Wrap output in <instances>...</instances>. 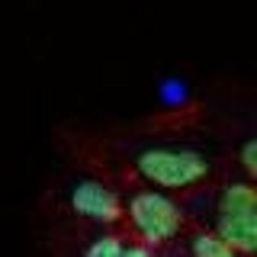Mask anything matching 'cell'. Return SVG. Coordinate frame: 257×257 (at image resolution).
I'll use <instances>...</instances> for the list:
<instances>
[{
    "mask_svg": "<svg viewBox=\"0 0 257 257\" xmlns=\"http://www.w3.org/2000/svg\"><path fill=\"white\" fill-rule=\"evenodd\" d=\"M190 222L222 235L241 257L257 254V183L225 171L219 180L183 196Z\"/></svg>",
    "mask_w": 257,
    "mask_h": 257,
    "instance_id": "obj_1",
    "label": "cell"
},
{
    "mask_svg": "<svg viewBox=\"0 0 257 257\" xmlns=\"http://www.w3.org/2000/svg\"><path fill=\"white\" fill-rule=\"evenodd\" d=\"M158 103L171 112H187L190 109V90H187V80L180 77H164L158 84Z\"/></svg>",
    "mask_w": 257,
    "mask_h": 257,
    "instance_id": "obj_6",
    "label": "cell"
},
{
    "mask_svg": "<svg viewBox=\"0 0 257 257\" xmlns=\"http://www.w3.org/2000/svg\"><path fill=\"white\" fill-rule=\"evenodd\" d=\"M122 199H125L122 228L132 238H139L142 244H148L155 254H171L180 235L190 228L183 196L128 180V187L122 190Z\"/></svg>",
    "mask_w": 257,
    "mask_h": 257,
    "instance_id": "obj_3",
    "label": "cell"
},
{
    "mask_svg": "<svg viewBox=\"0 0 257 257\" xmlns=\"http://www.w3.org/2000/svg\"><path fill=\"white\" fill-rule=\"evenodd\" d=\"M235 167H238L241 177H247V180L257 183V132L238 142V148H235Z\"/></svg>",
    "mask_w": 257,
    "mask_h": 257,
    "instance_id": "obj_7",
    "label": "cell"
},
{
    "mask_svg": "<svg viewBox=\"0 0 257 257\" xmlns=\"http://www.w3.org/2000/svg\"><path fill=\"white\" fill-rule=\"evenodd\" d=\"M174 254H190V257H238L235 247H231L222 235H215L212 228L196 225V222H190V228L180 235Z\"/></svg>",
    "mask_w": 257,
    "mask_h": 257,
    "instance_id": "obj_5",
    "label": "cell"
},
{
    "mask_svg": "<svg viewBox=\"0 0 257 257\" xmlns=\"http://www.w3.org/2000/svg\"><path fill=\"white\" fill-rule=\"evenodd\" d=\"M64 206L74 219H84L90 225H122V190L103 177H77L68 187Z\"/></svg>",
    "mask_w": 257,
    "mask_h": 257,
    "instance_id": "obj_4",
    "label": "cell"
},
{
    "mask_svg": "<svg viewBox=\"0 0 257 257\" xmlns=\"http://www.w3.org/2000/svg\"><path fill=\"white\" fill-rule=\"evenodd\" d=\"M228 167L231 161H225L222 155L203 148V145L151 142L125 158V180L148 183V187L167 190L174 196H187V193L219 180Z\"/></svg>",
    "mask_w": 257,
    "mask_h": 257,
    "instance_id": "obj_2",
    "label": "cell"
}]
</instances>
